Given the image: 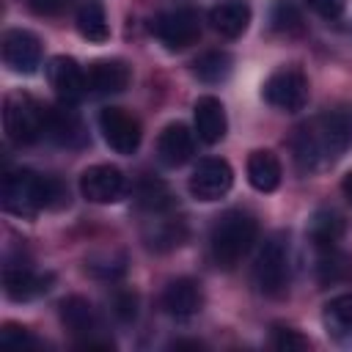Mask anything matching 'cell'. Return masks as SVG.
Returning a JSON list of instances; mask_svg holds the SVG:
<instances>
[{"label":"cell","mask_w":352,"mask_h":352,"mask_svg":"<svg viewBox=\"0 0 352 352\" xmlns=\"http://www.w3.org/2000/svg\"><path fill=\"white\" fill-rule=\"evenodd\" d=\"M352 148V107H336L300 126L294 157L302 170H319Z\"/></svg>","instance_id":"cell-1"},{"label":"cell","mask_w":352,"mask_h":352,"mask_svg":"<svg viewBox=\"0 0 352 352\" xmlns=\"http://www.w3.org/2000/svg\"><path fill=\"white\" fill-rule=\"evenodd\" d=\"M63 198L60 184L33 170H11L3 179V209L19 217H33Z\"/></svg>","instance_id":"cell-2"},{"label":"cell","mask_w":352,"mask_h":352,"mask_svg":"<svg viewBox=\"0 0 352 352\" xmlns=\"http://www.w3.org/2000/svg\"><path fill=\"white\" fill-rule=\"evenodd\" d=\"M256 234H258V226H256V217L242 212V209H231L226 214L217 217L214 228H212V236H209V250H212V258L217 267H236L245 253L253 248L256 242Z\"/></svg>","instance_id":"cell-3"},{"label":"cell","mask_w":352,"mask_h":352,"mask_svg":"<svg viewBox=\"0 0 352 352\" xmlns=\"http://www.w3.org/2000/svg\"><path fill=\"white\" fill-rule=\"evenodd\" d=\"M44 116H47V110L36 99H30L28 94H11V96H6L3 124H6L8 140L16 143V146L33 143L44 132Z\"/></svg>","instance_id":"cell-4"},{"label":"cell","mask_w":352,"mask_h":352,"mask_svg":"<svg viewBox=\"0 0 352 352\" xmlns=\"http://www.w3.org/2000/svg\"><path fill=\"white\" fill-rule=\"evenodd\" d=\"M261 96L278 110L297 113L308 102V77L297 66H280L267 77Z\"/></svg>","instance_id":"cell-5"},{"label":"cell","mask_w":352,"mask_h":352,"mask_svg":"<svg viewBox=\"0 0 352 352\" xmlns=\"http://www.w3.org/2000/svg\"><path fill=\"white\" fill-rule=\"evenodd\" d=\"M253 280L258 286V292L275 297L289 286V250L283 245V239L272 236L261 245L256 264H253Z\"/></svg>","instance_id":"cell-6"},{"label":"cell","mask_w":352,"mask_h":352,"mask_svg":"<svg viewBox=\"0 0 352 352\" xmlns=\"http://www.w3.org/2000/svg\"><path fill=\"white\" fill-rule=\"evenodd\" d=\"M151 30L168 50H187L201 38V16L195 8H173L160 14L151 22Z\"/></svg>","instance_id":"cell-7"},{"label":"cell","mask_w":352,"mask_h":352,"mask_svg":"<svg viewBox=\"0 0 352 352\" xmlns=\"http://www.w3.org/2000/svg\"><path fill=\"white\" fill-rule=\"evenodd\" d=\"M234 184V170L220 157H206L198 162V168L190 176V192L198 201H217L223 198Z\"/></svg>","instance_id":"cell-8"},{"label":"cell","mask_w":352,"mask_h":352,"mask_svg":"<svg viewBox=\"0 0 352 352\" xmlns=\"http://www.w3.org/2000/svg\"><path fill=\"white\" fill-rule=\"evenodd\" d=\"M3 63L16 74H33L41 63V41L36 33L14 28L3 33Z\"/></svg>","instance_id":"cell-9"},{"label":"cell","mask_w":352,"mask_h":352,"mask_svg":"<svg viewBox=\"0 0 352 352\" xmlns=\"http://www.w3.org/2000/svg\"><path fill=\"white\" fill-rule=\"evenodd\" d=\"M99 129L107 146L118 154H132L140 146V124L135 116H129L121 107H104L99 113Z\"/></svg>","instance_id":"cell-10"},{"label":"cell","mask_w":352,"mask_h":352,"mask_svg":"<svg viewBox=\"0 0 352 352\" xmlns=\"http://www.w3.org/2000/svg\"><path fill=\"white\" fill-rule=\"evenodd\" d=\"M126 190L124 173L116 165H91L80 176V192L91 204H116Z\"/></svg>","instance_id":"cell-11"},{"label":"cell","mask_w":352,"mask_h":352,"mask_svg":"<svg viewBox=\"0 0 352 352\" xmlns=\"http://www.w3.org/2000/svg\"><path fill=\"white\" fill-rule=\"evenodd\" d=\"M60 322L74 336H82L77 341L80 346H88V349H94V346H113L110 341H96L94 338L99 333V319L94 314V305L85 297H66L60 302Z\"/></svg>","instance_id":"cell-12"},{"label":"cell","mask_w":352,"mask_h":352,"mask_svg":"<svg viewBox=\"0 0 352 352\" xmlns=\"http://www.w3.org/2000/svg\"><path fill=\"white\" fill-rule=\"evenodd\" d=\"M47 77H50V85L55 88V94L63 99V102H77L85 88H88V77L82 74V69L77 66L74 58H66V55H55L47 66Z\"/></svg>","instance_id":"cell-13"},{"label":"cell","mask_w":352,"mask_h":352,"mask_svg":"<svg viewBox=\"0 0 352 352\" xmlns=\"http://www.w3.org/2000/svg\"><path fill=\"white\" fill-rule=\"evenodd\" d=\"M195 151V138L192 132L184 126V124H168L162 132H160V140H157V154L160 160L168 165V168H179L184 165Z\"/></svg>","instance_id":"cell-14"},{"label":"cell","mask_w":352,"mask_h":352,"mask_svg":"<svg viewBox=\"0 0 352 352\" xmlns=\"http://www.w3.org/2000/svg\"><path fill=\"white\" fill-rule=\"evenodd\" d=\"M192 116H195V132L204 143H220L226 138L228 118H226V107L220 99L201 96L192 107Z\"/></svg>","instance_id":"cell-15"},{"label":"cell","mask_w":352,"mask_h":352,"mask_svg":"<svg viewBox=\"0 0 352 352\" xmlns=\"http://www.w3.org/2000/svg\"><path fill=\"white\" fill-rule=\"evenodd\" d=\"M3 289L11 300H30L50 289V275H38L28 264H6Z\"/></svg>","instance_id":"cell-16"},{"label":"cell","mask_w":352,"mask_h":352,"mask_svg":"<svg viewBox=\"0 0 352 352\" xmlns=\"http://www.w3.org/2000/svg\"><path fill=\"white\" fill-rule=\"evenodd\" d=\"M209 22L220 36L236 38L250 25V6L242 0H223L209 11Z\"/></svg>","instance_id":"cell-17"},{"label":"cell","mask_w":352,"mask_h":352,"mask_svg":"<svg viewBox=\"0 0 352 352\" xmlns=\"http://www.w3.org/2000/svg\"><path fill=\"white\" fill-rule=\"evenodd\" d=\"M162 305L168 314L173 316H192L201 311L204 305V294H201V286L192 280V278H179L173 283H168L165 294H162Z\"/></svg>","instance_id":"cell-18"},{"label":"cell","mask_w":352,"mask_h":352,"mask_svg":"<svg viewBox=\"0 0 352 352\" xmlns=\"http://www.w3.org/2000/svg\"><path fill=\"white\" fill-rule=\"evenodd\" d=\"M129 66L118 58H107V60H96L88 69V88H94L96 94H118L129 85Z\"/></svg>","instance_id":"cell-19"},{"label":"cell","mask_w":352,"mask_h":352,"mask_svg":"<svg viewBox=\"0 0 352 352\" xmlns=\"http://www.w3.org/2000/svg\"><path fill=\"white\" fill-rule=\"evenodd\" d=\"M248 182L258 190V192H272L280 184V162L272 151L258 148L250 151L248 157Z\"/></svg>","instance_id":"cell-20"},{"label":"cell","mask_w":352,"mask_h":352,"mask_svg":"<svg viewBox=\"0 0 352 352\" xmlns=\"http://www.w3.org/2000/svg\"><path fill=\"white\" fill-rule=\"evenodd\" d=\"M77 30L82 38L94 41V44H102L110 38V28H107V14H104V6L99 0H82L77 6Z\"/></svg>","instance_id":"cell-21"},{"label":"cell","mask_w":352,"mask_h":352,"mask_svg":"<svg viewBox=\"0 0 352 352\" xmlns=\"http://www.w3.org/2000/svg\"><path fill=\"white\" fill-rule=\"evenodd\" d=\"M44 132L58 140V143H66V146H74L82 140V124L80 118L66 110V107H50L47 116H44Z\"/></svg>","instance_id":"cell-22"},{"label":"cell","mask_w":352,"mask_h":352,"mask_svg":"<svg viewBox=\"0 0 352 352\" xmlns=\"http://www.w3.org/2000/svg\"><path fill=\"white\" fill-rule=\"evenodd\" d=\"M341 234H344V220L330 209H319L308 223V236L322 250H333Z\"/></svg>","instance_id":"cell-23"},{"label":"cell","mask_w":352,"mask_h":352,"mask_svg":"<svg viewBox=\"0 0 352 352\" xmlns=\"http://www.w3.org/2000/svg\"><path fill=\"white\" fill-rule=\"evenodd\" d=\"M231 72V58L220 50H212V52H204L201 58L192 60V74L204 82H220L226 80Z\"/></svg>","instance_id":"cell-24"},{"label":"cell","mask_w":352,"mask_h":352,"mask_svg":"<svg viewBox=\"0 0 352 352\" xmlns=\"http://www.w3.org/2000/svg\"><path fill=\"white\" fill-rule=\"evenodd\" d=\"M324 324L338 336L352 333V294H338L324 305Z\"/></svg>","instance_id":"cell-25"},{"label":"cell","mask_w":352,"mask_h":352,"mask_svg":"<svg viewBox=\"0 0 352 352\" xmlns=\"http://www.w3.org/2000/svg\"><path fill=\"white\" fill-rule=\"evenodd\" d=\"M272 346L280 352H302L311 346V341L292 327H275L272 330Z\"/></svg>","instance_id":"cell-26"},{"label":"cell","mask_w":352,"mask_h":352,"mask_svg":"<svg viewBox=\"0 0 352 352\" xmlns=\"http://www.w3.org/2000/svg\"><path fill=\"white\" fill-rule=\"evenodd\" d=\"M272 25H275V30H297L300 28V14H297V8L289 3V0H278L275 3V8H272Z\"/></svg>","instance_id":"cell-27"},{"label":"cell","mask_w":352,"mask_h":352,"mask_svg":"<svg viewBox=\"0 0 352 352\" xmlns=\"http://www.w3.org/2000/svg\"><path fill=\"white\" fill-rule=\"evenodd\" d=\"M0 341H3L6 346H16V349H22V346H33V344H36L33 336L28 333V327L14 324V322L3 324V330H0Z\"/></svg>","instance_id":"cell-28"},{"label":"cell","mask_w":352,"mask_h":352,"mask_svg":"<svg viewBox=\"0 0 352 352\" xmlns=\"http://www.w3.org/2000/svg\"><path fill=\"white\" fill-rule=\"evenodd\" d=\"M308 6L322 16V19H336L344 14L346 0H308Z\"/></svg>","instance_id":"cell-29"},{"label":"cell","mask_w":352,"mask_h":352,"mask_svg":"<svg viewBox=\"0 0 352 352\" xmlns=\"http://www.w3.org/2000/svg\"><path fill=\"white\" fill-rule=\"evenodd\" d=\"M116 314L121 316V319H135V294H118V300H116Z\"/></svg>","instance_id":"cell-30"},{"label":"cell","mask_w":352,"mask_h":352,"mask_svg":"<svg viewBox=\"0 0 352 352\" xmlns=\"http://www.w3.org/2000/svg\"><path fill=\"white\" fill-rule=\"evenodd\" d=\"M30 3H33V8L41 11V14H55V11H60L69 0H30Z\"/></svg>","instance_id":"cell-31"},{"label":"cell","mask_w":352,"mask_h":352,"mask_svg":"<svg viewBox=\"0 0 352 352\" xmlns=\"http://www.w3.org/2000/svg\"><path fill=\"white\" fill-rule=\"evenodd\" d=\"M341 190H344V195H346V201L352 204V170L344 176V182H341Z\"/></svg>","instance_id":"cell-32"}]
</instances>
